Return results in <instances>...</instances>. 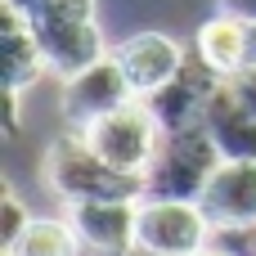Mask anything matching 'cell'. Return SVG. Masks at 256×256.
Wrapping results in <instances>:
<instances>
[{
    "instance_id": "cell-18",
    "label": "cell",
    "mask_w": 256,
    "mask_h": 256,
    "mask_svg": "<svg viewBox=\"0 0 256 256\" xmlns=\"http://www.w3.org/2000/svg\"><path fill=\"white\" fill-rule=\"evenodd\" d=\"M220 14H234V18L256 22V0H220Z\"/></svg>"
},
{
    "instance_id": "cell-9",
    "label": "cell",
    "mask_w": 256,
    "mask_h": 256,
    "mask_svg": "<svg viewBox=\"0 0 256 256\" xmlns=\"http://www.w3.org/2000/svg\"><path fill=\"white\" fill-rule=\"evenodd\" d=\"M112 58L122 63V72H126V81H130V90H135L140 99H148L153 90H162V86L184 68V50H180L171 36H162V32H140V36H130L126 45L112 50Z\"/></svg>"
},
{
    "instance_id": "cell-16",
    "label": "cell",
    "mask_w": 256,
    "mask_h": 256,
    "mask_svg": "<svg viewBox=\"0 0 256 256\" xmlns=\"http://www.w3.org/2000/svg\"><path fill=\"white\" fill-rule=\"evenodd\" d=\"M225 86H230V90H234V94H238V99H243V104L256 112V63H252V68L230 72V76H225Z\"/></svg>"
},
{
    "instance_id": "cell-11",
    "label": "cell",
    "mask_w": 256,
    "mask_h": 256,
    "mask_svg": "<svg viewBox=\"0 0 256 256\" xmlns=\"http://www.w3.org/2000/svg\"><path fill=\"white\" fill-rule=\"evenodd\" d=\"M202 126L216 140L220 158H256V112L225 86V76H220V86H216V94L207 104V122Z\"/></svg>"
},
{
    "instance_id": "cell-10",
    "label": "cell",
    "mask_w": 256,
    "mask_h": 256,
    "mask_svg": "<svg viewBox=\"0 0 256 256\" xmlns=\"http://www.w3.org/2000/svg\"><path fill=\"white\" fill-rule=\"evenodd\" d=\"M135 216L140 202H72L68 212L81 243H90L104 256H126L135 248Z\"/></svg>"
},
{
    "instance_id": "cell-2",
    "label": "cell",
    "mask_w": 256,
    "mask_h": 256,
    "mask_svg": "<svg viewBox=\"0 0 256 256\" xmlns=\"http://www.w3.org/2000/svg\"><path fill=\"white\" fill-rule=\"evenodd\" d=\"M220 148L207 135V126L171 130L158 140L148 166H144V198H176V202H198L212 171L220 166Z\"/></svg>"
},
{
    "instance_id": "cell-12",
    "label": "cell",
    "mask_w": 256,
    "mask_h": 256,
    "mask_svg": "<svg viewBox=\"0 0 256 256\" xmlns=\"http://www.w3.org/2000/svg\"><path fill=\"white\" fill-rule=\"evenodd\" d=\"M198 58L212 63L220 76L248 68V22L234 14H216L198 27Z\"/></svg>"
},
{
    "instance_id": "cell-8",
    "label": "cell",
    "mask_w": 256,
    "mask_h": 256,
    "mask_svg": "<svg viewBox=\"0 0 256 256\" xmlns=\"http://www.w3.org/2000/svg\"><path fill=\"white\" fill-rule=\"evenodd\" d=\"M130 99H135V90H130L122 63L108 54V58H99L94 68H86L81 76L68 81V90H63V117H68L76 130H86L90 122H99V117L126 108Z\"/></svg>"
},
{
    "instance_id": "cell-1",
    "label": "cell",
    "mask_w": 256,
    "mask_h": 256,
    "mask_svg": "<svg viewBox=\"0 0 256 256\" xmlns=\"http://www.w3.org/2000/svg\"><path fill=\"white\" fill-rule=\"evenodd\" d=\"M45 180L68 202H140L144 198V176L108 166L81 135L76 140L63 135V140L50 144V153H45Z\"/></svg>"
},
{
    "instance_id": "cell-17",
    "label": "cell",
    "mask_w": 256,
    "mask_h": 256,
    "mask_svg": "<svg viewBox=\"0 0 256 256\" xmlns=\"http://www.w3.org/2000/svg\"><path fill=\"white\" fill-rule=\"evenodd\" d=\"M22 230H27V216H22L18 198H14V194H4V248H9V243H14Z\"/></svg>"
},
{
    "instance_id": "cell-5",
    "label": "cell",
    "mask_w": 256,
    "mask_h": 256,
    "mask_svg": "<svg viewBox=\"0 0 256 256\" xmlns=\"http://www.w3.org/2000/svg\"><path fill=\"white\" fill-rule=\"evenodd\" d=\"M220 86V72L202 58H184V68L144 99V108L153 112L158 130L171 135V130H189V126H202L207 122V104Z\"/></svg>"
},
{
    "instance_id": "cell-7",
    "label": "cell",
    "mask_w": 256,
    "mask_h": 256,
    "mask_svg": "<svg viewBox=\"0 0 256 256\" xmlns=\"http://www.w3.org/2000/svg\"><path fill=\"white\" fill-rule=\"evenodd\" d=\"M32 32H36V45L45 54V68L63 72L68 81L81 76L86 68H94L99 58H108L90 14H50V18H36Z\"/></svg>"
},
{
    "instance_id": "cell-14",
    "label": "cell",
    "mask_w": 256,
    "mask_h": 256,
    "mask_svg": "<svg viewBox=\"0 0 256 256\" xmlns=\"http://www.w3.org/2000/svg\"><path fill=\"white\" fill-rule=\"evenodd\" d=\"M81 234L72 220H27V230L4 248V256H76Z\"/></svg>"
},
{
    "instance_id": "cell-4",
    "label": "cell",
    "mask_w": 256,
    "mask_h": 256,
    "mask_svg": "<svg viewBox=\"0 0 256 256\" xmlns=\"http://www.w3.org/2000/svg\"><path fill=\"white\" fill-rule=\"evenodd\" d=\"M207 216L198 202L176 198H140L135 216V248L148 256H194L207 243Z\"/></svg>"
},
{
    "instance_id": "cell-13",
    "label": "cell",
    "mask_w": 256,
    "mask_h": 256,
    "mask_svg": "<svg viewBox=\"0 0 256 256\" xmlns=\"http://www.w3.org/2000/svg\"><path fill=\"white\" fill-rule=\"evenodd\" d=\"M4 90L9 94H18L27 81H36L40 76V68H45V54H40V45H36V32H32V22L18 14V9H9L4 4Z\"/></svg>"
},
{
    "instance_id": "cell-3",
    "label": "cell",
    "mask_w": 256,
    "mask_h": 256,
    "mask_svg": "<svg viewBox=\"0 0 256 256\" xmlns=\"http://www.w3.org/2000/svg\"><path fill=\"white\" fill-rule=\"evenodd\" d=\"M81 140H86V144H90L108 166L130 171V176H144V166H148V158H153L162 130H158L153 112H148L144 104L130 99L126 108H117V112L90 122V126L81 130Z\"/></svg>"
},
{
    "instance_id": "cell-6",
    "label": "cell",
    "mask_w": 256,
    "mask_h": 256,
    "mask_svg": "<svg viewBox=\"0 0 256 256\" xmlns=\"http://www.w3.org/2000/svg\"><path fill=\"white\" fill-rule=\"evenodd\" d=\"M198 207H202L212 230H225V234L252 230L256 225V158H225L212 171Z\"/></svg>"
},
{
    "instance_id": "cell-19",
    "label": "cell",
    "mask_w": 256,
    "mask_h": 256,
    "mask_svg": "<svg viewBox=\"0 0 256 256\" xmlns=\"http://www.w3.org/2000/svg\"><path fill=\"white\" fill-rule=\"evenodd\" d=\"M194 256H225V252H216V248H202V252H194Z\"/></svg>"
},
{
    "instance_id": "cell-15",
    "label": "cell",
    "mask_w": 256,
    "mask_h": 256,
    "mask_svg": "<svg viewBox=\"0 0 256 256\" xmlns=\"http://www.w3.org/2000/svg\"><path fill=\"white\" fill-rule=\"evenodd\" d=\"M4 4H9V9H18L27 22L50 18V14H90V18H94L90 0H4Z\"/></svg>"
}]
</instances>
